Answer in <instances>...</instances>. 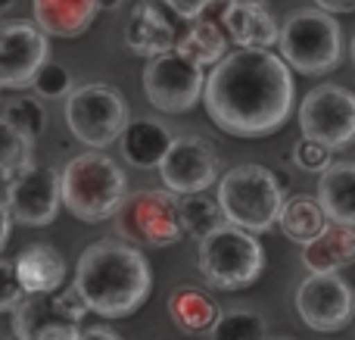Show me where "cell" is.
<instances>
[{
	"mask_svg": "<svg viewBox=\"0 0 355 340\" xmlns=\"http://www.w3.org/2000/svg\"><path fill=\"white\" fill-rule=\"evenodd\" d=\"M200 100L221 131L234 137L275 135L293 112V75L265 47H237L212 62Z\"/></svg>",
	"mask_w": 355,
	"mask_h": 340,
	"instance_id": "6da1fadb",
	"label": "cell"
},
{
	"mask_svg": "<svg viewBox=\"0 0 355 340\" xmlns=\"http://www.w3.org/2000/svg\"><path fill=\"white\" fill-rule=\"evenodd\" d=\"M75 291L91 312L103 318H125L150 297V262L135 244L97 241L75 266Z\"/></svg>",
	"mask_w": 355,
	"mask_h": 340,
	"instance_id": "7a4b0ae2",
	"label": "cell"
},
{
	"mask_svg": "<svg viewBox=\"0 0 355 340\" xmlns=\"http://www.w3.org/2000/svg\"><path fill=\"white\" fill-rule=\"evenodd\" d=\"M128 194V178L103 150L81 153L60 172V203L81 222H106Z\"/></svg>",
	"mask_w": 355,
	"mask_h": 340,
	"instance_id": "3957f363",
	"label": "cell"
},
{
	"mask_svg": "<svg viewBox=\"0 0 355 340\" xmlns=\"http://www.w3.org/2000/svg\"><path fill=\"white\" fill-rule=\"evenodd\" d=\"M196 241H200L196 244V269L206 278V284L218 287V291H243L259 281L265 269V253L252 231L221 222Z\"/></svg>",
	"mask_w": 355,
	"mask_h": 340,
	"instance_id": "277c9868",
	"label": "cell"
},
{
	"mask_svg": "<svg viewBox=\"0 0 355 340\" xmlns=\"http://www.w3.org/2000/svg\"><path fill=\"white\" fill-rule=\"evenodd\" d=\"M215 200L221 206L225 222L252 231V235H262V231L275 228L284 191L271 169L259 166V162H243V166H234L221 175Z\"/></svg>",
	"mask_w": 355,
	"mask_h": 340,
	"instance_id": "5b68a950",
	"label": "cell"
},
{
	"mask_svg": "<svg viewBox=\"0 0 355 340\" xmlns=\"http://www.w3.org/2000/svg\"><path fill=\"white\" fill-rule=\"evenodd\" d=\"M281 60L302 75L334 72L343 60V31L334 12L296 10L277 25Z\"/></svg>",
	"mask_w": 355,
	"mask_h": 340,
	"instance_id": "8992f818",
	"label": "cell"
},
{
	"mask_svg": "<svg viewBox=\"0 0 355 340\" xmlns=\"http://www.w3.org/2000/svg\"><path fill=\"white\" fill-rule=\"evenodd\" d=\"M116 216V231L135 247H172L184 237L178 216V194L168 187H144L125 194Z\"/></svg>",
	"mask_w": 355,
	"mask_h": 340,
	"instance_id": "52a82bcc",
	"label": "cell"
},
{
	"mask_svg": "<svg viewBox=\"0 0 355 340\" xmlns=\"http://www.w3.org/2000/svg\"><path fill=\"white\" fill-rule=\"evenodd\" d=\"M66 122L85 147L103 150L116 144L119 131L128 122V103L122 91L106 81L81 85L66 94Z\"/></svg>",
	"mask_w": 355,
	"mask_h": 340,
	"instance_id": "ba28073f",
	"label": "cell"
},
{
	"mask_svg": "<svg viewBox=\"0 0 355 340\" xmlns=\"http://www.w3.org/2000/svg\"><path fill=\"white\" fill-rule=\"evenodd\" d=\"M87 306L78 291H50V294H25L12 306V331L22 340H78V322Z\"/></svg>",
	"mask_w": 355,
	"mask_h": 340,
	"instance_id": "9c48e42d",
	"label": "cell"
},
{
	"mask_svg": "<svg viewBox=\"0 0 355 340\" xmlns=\"http://www.w3.org/2000/svg\"><path fill=\"white\" fill-rule=\"evenodd\" d=\"M196 60L181 53L178 47H168L156 56H147L144 69V94L159 112H187L200 103L202 94V72Z\"/></svg>",
	"mask_w": 355,
	"mask_h": 340,
	"instance_id": "30bf717a",
	"label": "cell"
},
{
	"mask_svg": "<svg viewBox=\"0 0 355 340\" xmlns=\"http://www.w3.org/2000/svg\"><path fill=\"white\" fill-rule=\"evenodd\" d=\"M302 137L343 150L355 137V97L340 85H318L306 94L300 106Z\"/></svg>",
	"mask_w": 355,
	"mask_h": 340,
	"instance_id": "8fae6325",
	"label": "cell"
},
{
	"mask_svg": "<svg viewBox=\"0 0 355 340\" xmlns=\"http://www.w3.org/2000/svg\"><path fill=\"white\" fill-rule=\"evenodd\" d=\"M162 185L172 194H193V191H209L218 178V153L209 137L200 135H181L172 137L156 162Z\"/></svg>",
	"mask_w": 355,
	"mask_h": 340,
	"instance_id": "7c38bea8",
	"label": "cell"
},
{
	"mask_svg": "<svg viewBox=\"0 0 355 340\" xmlns=\"http://www.w3.org/2000/svg\"><path fill=\"white\" fill-rule=\"evenodd\" d=\"M296 312L312 331H343L352 322V287L337 272H312L296 287Z\"/></svg>",
	"mask_w": 355,
	"mask_h": 340,
	"instance_id": "4fadbf2b",
	"label": "cell"
},
{
	"mask_svg": "<svg viewBox=\"0 0 355 340\" xmlns=\"http://www.w3.org/2000/svg\"><path fill=\"white\" fill-rule=\"evenodd\" d=\"M6 210L12 222H22L28 228H44L56 222L60 212V175L47 166H35L6 178Z\"/></svg>",
	"mask_w": 355,
	"mask_h": 340,
	"instance_id": "5bb4252c",
	"label": "cell"
},
{
	"mask_svg": "<svg viewBox=\"0 0 355 340\" xmlns=\"http://www.w3.org/2000/svg\"><path fill=\"white\" fill-rule=\"evenodd\" d=\"M47 60V35L25 19L0 22V87H28Z\"/></svg>",
	"mask_w": 355,
	"mask_h": 340,
	"instance_id": "9a60e30c",
	"label": "cell"
},
{
	"mask_svg": "<svg viewBox=\"0 0 355 340\" xmlns=\"http://www.w3.org/2000/svg\"><path fill=\"white\" fill-rule=\"evenodd\" d=\"M209 6L218 12L215 19L237 47L271 50L277 44V19L265 0H212Z\"/></svg>",
	"mask_w": 355,
	"mask_h": 340,
	"instance_id": "2e32d148",
	"label": "cell"
},
{
	"mask_svg": "<svg viewBox=\"0 0 355 340\" xmlns=\"http://www.w3.org/2000/svg\"><path fill=\"white\" fill-rule=\"evenodd\" d=\"M175 28L168 25L166 12L156 6V0H137L131 6V16L125 22V47L137 56H156L162 50L175 47Z\"/></svg>",
	"mask_w": 355,
	"mask_h": 340,
	"instance_id": "e0dca14e",
	"label": "cell"
},
{
	"mask_svg": "<svg viewBox=\"0 0 355 340\" xmlns=\"http://www.w3.org/2000/svg\"><path fill=\"white\" fill-rule=\"evenodd\" d=\"M355 260V231L352 225L331 222L327 219L324 228L302 244V266L309 272H340V269L352 266Z\"/></svg>",
	"mask_w": 355,
	"mask_h": 340,
	"instance_id": "ac0fdd59",
	"label": "cell"
},
{
	"mask_svg": "<svg viewBox=\"0 0 355 340\" xmlns=\"http://www.w3.org/2000/svg\"><path fill=\"white\" fill-rule=\"evenodd\" d=\"M318 206L324 210V216L331 222H355V162L352 160H340V162H327L321 169L318 178Z\"/></svg>",
	"mask_w": 355,
	"mask_h": 340,
	"instance_id": "d6986e66",
	"label": "cell"
},
{
	"mask_svg": "<svg viewBox=\"0 0 355 340\" xmlns=\"http://www.w3.org/2000/svg\"><path fill=\"white\" fill-rule=\"evenodd\" d=\"M16 275L25 294H50L66 281V260L50 244H31L16 256Z\"/></svg>",
	"mask_w": 355,
	"mask_h": 340,
	"instance_id": "ffe728a7",
	"label": "cell"
},
{
	"mask_svg": "<svg viewBox=\"0 0 355 340\" xmlns=\"http://www.w3.org/2000/svg\"><path fill=\"white\" fill-rule=\"evenodd\" d=\"M116 141L122 147V156L135 169H156V162L162 160L168 141H172V131L153 119H135V122H125Z\"/></svg>",
	"mask_w": 355,
	"mask_h": 340,
	"instance_id": "44dd1931",
	"label": "cell"
},
{
	"mask_svg": "<svg viewBox=\"0 0 355 340\" xmlns=\"http://www.w3.org/2000/svg\"><path fill=\"white\" fill-rule=\"evenodd\" d=\"M97 0H35V22L44 35L78 37L91 28Z\"/></svg>",
	"mask_w": 355,
	"mask_h": 340,
	"instance_id": "7402d4cb",
	"label": "cell"
},
{
	"mask_svg": "<svg viewBox=\"0 0 355 340\" xmlns=\"http://www.w3.org/2000/svg\"><path fill=\"white\" fill-rule=\"evenodd\" d=\"M218 303L209 297L202 287H178L168 297V316L178 328L190 331V334H209V328L215 325L218 318Z\"/></svg>",
	"mask_w": 355,
	"mask_h": 340,
	"instance_id": "603a6c76",
	"label": "cell"
},
{
	"mask_svg": "<svg viewBox=\"0 0 355 340\" xmlns=\"http://www.w3.org/2000/svg\"><path fill=\"white\" fill-rule=\"evenodd\" d=\"M227 35L218 25V19H212L209 12L190 19V28L184 31V37H175V47L181 53H187L190 60H196L200 66H212L227 53Z\"/></svg>",
	"mask_w": 355,
	"mask_h": 340,
	"instance_id": "cb8c5ba5",
	"label": "cell"
},
{
	"mask_svg": "<svg viewBox=\"0 0 355 340\" xmlns=\"http://www.w3.org/2000/svg\"><path fill=\"white\" fill-rule=\"evenodd\" d=\"M324 222H327V216L318 206V200L306 197V194H293V197H284L275 225H281L284 235L302 247V244L312 241V237L324 228Z\"/></svg>",
	"mask_w": 355,
	"mask_h": 340,
	"instance_id": "d4e9b609",
	"label": "cell"
},
{
	"mask_svg": "<svg viewBox=\"0 0 355 340\" xmlns=\"http://www.w3.org/2000/svg\"><path fill=\"white\" fill-rule=\"evenodd\" d=\"M178 216H181V228L184 235H206L215 225L225 222L221 206L215 197H206V191H193V194H178Z\"/></svg>",
	"mask_w": 355,
	"mask_h": 340,
	"instance_id": "484cf974",
	"label": "cell"
},
{
	"mask_svg": "<svg viewBox=\"0 0 355 340\" xmlns=\"http://www.w3.org/2000/svg\"><path fill=\"white\" fill-rule=\"evenodd\" d=\"M35 162V137L19 131L6 119H0V175L12 178L16 172Z\"/></svg>",
	"mask_w": 355,
	"mask_h": 340,
	"instance_id": "4316f807",
	"label": "cell"
},
{
	"mask_svg": "<svg viewBox=\"0 0 355 340\" xmlns=\"http://www.w3.org/2000/svg\"><path fill=\"white\" fill-rule=\"evenodd\" d=\"M265 334H268L265 331V318L250 309L218 312L215 325L209 328V337H215V340H256Z\"/></svg>",
	"mask_w": 355,
	"mask_h": 340,
	"instance_id": "83f0119b",
	"label": "cell"
},
{
	"mask_svg": "<svg viewBox=\"0 0 355 340\" xmlns=\"http://www.w3.org/2000/svg\"><path fill=\"white\" fill-rule=\"evenodd\" d=\"M0 119L16 125V128L25 131L28 137H37L44 128H47V112H44V106L37 97H12L10 103L0 110Z\"/></svg>",
	"mask_w": 355,
	"mask_h": 340,
	"instance_id": "f1b7e54d",
	"label": "cell"
},
{
	"mask_svg": "<svg viewBox=\"0 0 355 340\" xmlns=\"http://www.w3.org/2000/svg\"><path fill=\"white\" fill-rule=\"evenodd\" d=\"M31 87H35V94L44 100H60L72 91V72H69L66 66H60V62L44 60L41 66H37V72L31 75Z\"/></svg>",
	"mask_w": 355,
	"mask_h": 340,
	"instance_id": "f546056e",
	"label": "cell"
},
{
	"mask_svg": "<svg viewBox=\"0 0 355 340\" xmlns=\"http://www.w3.org/2000/svg\"><path fill=\"white\" fill-rule=\"evenodd\" d=\"M331 147L312 141V137H302V141L293 144V162L302 169V172H321V169L331 162Z\"/></svg>",
	"mask_w": 355,
	"mask_h": 340,
	"instance_id": "4dcf8cb0",
	"label": "cell"
},
{
	"mask_svg": "<svg viewBox=\"0 0 355 340\" xmlns=\"http://www.w3.org/2000/svg\"><path fill=\"white\" fill-rule=\"evenodd\" d=\"M25 297L22 284H19L16 266L10 260H0V312H12V306Z\"/></svg>",
	"mask_w": 355,
	"mask_h": 340,
	"instance_id": "1f68e13d",
	"label": "cell"
},
{
	"mask_svg": "<svg viewBox=\"0 0 355 340\" xmlns=\"http://www.w3.org/2000/svg\"><path fill=\"white\" fill-rule=\"evenodd\" d=\"M166 3H168V10H175L181 19H193V16H200L212 0H166Z\"/></svg>",
	"mask_w": 355,
	"mask_h": 340,
	"instance_id": "d6a6232c",
	"label": "cell"
},
{
	"mask_svg": "<svg viewBox=\"0 0 355 340\" xmlns=\"http://www.w3.org/2000/svg\"><path fill=\"white\" fill-rule=\"evenodd\" d=\"M78 337H106V340H116L119 331L110 328V325H91V328H81V325H78Z\"/></svg>",
	"mask_w": 355,
	"mask_h": 340,
	"instance_id": "836d02e7",
	"label": "cell"
},
{
	"mask_svg": "<svg viewBox=\"0 0 355 340\" xmlns=\"http://www.w3.org/2000/svg\"><path fill=\"white\" fill-rule=\"evenodd\" d=\"M315 3L324 12H352L355 10V0H315Z\"/></svg>",
	"mask_w": 355,
	"mask_h": 340,
	"instance_id": "e575fe53",
	"label": "cell"
},
{
	"mask_svg": "<svg viewBox=\"0 0 355 340\" xmlns=\"http://www.w3.org/2000/svg\"><path fill=\"white\" fill-rule=\"evenodd\" d=\"M10 231H12V216H10V210H6V203L0 200V250L10 241Z\"/></svg>",
	"mask_w": 355,
	"mask_h": 340,
	"instance_id": "d590c367",
	"label": "cell"
},
{
	"mask_svg": "<svg viewBox=\"0 0 355 340\" xmlns=\"http://www.w3.org/2000/svg\"><path fill=\"white\" fill-rule=\"evenodd\" d=\"M122 0H97V10H116Z\"/></svg>",
	"mask_w": 355,
	"mask_h": 340,
	"instance_id": "8d00e7d4",
	"label": "cell"
},
{
	"mask_svg": "<svg viewBox=\"0 0 355 340\" xmlns=\"http://www.w3.org/2000/svg\"><path fill=\"white\" fill-rule=\"evenodd\" d=\"M16 0H0V10H6V6H12Z\"/></svg>",
	"mask_w": 355,
	"mask_h": 340,
	"instance_id": "74e56055",
	"label": "cell"
}]
</instances>
